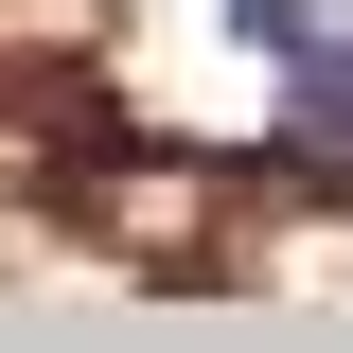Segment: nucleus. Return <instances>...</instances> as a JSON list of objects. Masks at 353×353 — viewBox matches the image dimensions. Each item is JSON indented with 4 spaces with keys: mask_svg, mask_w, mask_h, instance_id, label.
Returning a JSON list of instances; mask_svg holds the SVG:
<instances>
[{
    "mask_svg": "<svg viewBox=\"0 0 353 353\" xmlns=\"http://www.w3.org/2000/svg\"><path fill=\"white\" fill-rule=\"evenodd\" d=\"M283 159H353V36L283 53Z\"/></svg>",
    "mask_w": 353,
    "mask_h": 353,
    "instance_id": "obj_1",
    "label": "nucleus"
},
{
    "mask_svg": "<svg viewBox=\"0 0 353 353\" xmlns=\"http://www.w3.org/2000/svg\"><path fill=\"white\" fill-rule=\"evenodd\" d=\"M230 36L248 53H301V36H336V0H230Z\"/></svg>",
    "mask_w": 353,
    "mask_h": 353,
    "instance_id": "obj_2",
    "label": "nucleus"
}]
</instances>
